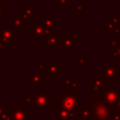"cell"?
Returning a JSON list of instances; mask_svg holds the SVG:
<instances>
[{
  "label": "cell",
  "instance_id": "obj_1",
  "mask_svg": "<svg viewBox=\"0 0 120 120\" xmlns=\"http://www.w3.org/2000/svg\"><path fill=\"white\" fill-rule=\"evenodd\" d=\"M86 108L89 109L92 113V120H108L112 112L103 98H91V102L87 104Z\"/></svg>",
  "mask_w": 120,
  "mask_h": 120
},
{
  "label": "cell",
  "instance_id": "obj_2",
  "mask_svg": "<svg viewBox=\"0 0 120 120\" xmlns=\"http://www.w3.org/2000/svg\"><path fill=\"white\" fill-rule=\"evenodd\" d=\"M53 102V96L51 95L48 91H37L35 95H32L31 100V107L32 108H38L41 112L45 111L49 105L52 104Z\"/></svg>",
  "mask_w": 120,
  "mask_h": 120
},
{
  "label": "cell",
  "instance_id": "obj_3",
  "mask_svg": "<svg viewBox=\"0 0 120 120\" xmlns=\"http://www.w3.org/2000/svg\"><path fill=\"white\" fill-rule=\"evenodd\" d=\"M100 93L102 95V98H104V100L109 105L112 112H113L114 106L120 98V90H118L115 86L109 87V86L103 85L100 89Z\"/></svg>",
  "mask_w": 120,
  "mask_h": 120
},
{
  "label": "cell",
  "instance_id": "obj_4",
  "mask_svg": "<svg viewBox=\"0 0 120 120\" xmlns=\"http://www.w3.org/2000/svg\"><path fill=\"white\" fill-rule=\"evenodd\" d=\"M79 105L78 96L73 91H66L61 98L57 99V108H64L68 111H73Z\"/></svg>",
  "mask_w": 120,
  "mask_h": 120
},
{
  "label": "cell",
  "instance_id": "obj_5",
  "mask_svg": "<svg viewBox=\"0 0 120 120\" xmlns=\"http://www.w3.org/2000/svg\"><path fill=\"white\" fill-rule=\"evenodd\" d=\"M118 74H120V68L116 65H104L99 70V79L103 82H115Z\"/></svg>",
  "mask_w": 120,
  "mask_h": 120
},
{
  "label": "cell",
  "instance_id": "obj_6",
  "mask_svg": "<svg viewBox=\"0 0 120 120\" xmlns=\"http://www.w3.org/2000/svg\"><path fill=\"white\" fill-rule=\"evenodd\" d=\"M43 70H44V73L48 75L49 78L53 79V78H56L59 74H61L62 66L59 65L56 61H49L47 65L45 64Z\"/></svg>",
  "mask_w": 120,
  "mask_h": 120
},
{
  "label": "cell",
  "instance_id": "obj_7",
  "mask_svg": "<svg viewBox=\"0 0 120 120\" xmlns=\"http://www.w3.org/2000/svg\"><path fill=\"white\" fill-rule=\"evenodd\" d=\"M14 30L10 27L4 26L0 30V42L6 43V44H14Z\"/></svg>",
  "mask_w": 120,
  "mask_h": 120
},
{
  "label": "cell",
  "instance_id": "obj_8",
  "mask_svg": "<svg viewBox=\"0 0 120 120\" xmlns=\"http://www.w3.org/2000/svg\"><path fill=\"white\" fill-rule=\"evenodd\" d=\"M57 38H58V44H60L61 47L67 52H68L72 49V47H73L74 36H71V35H66V36L57 35Z\"/></svg>",
  "mask_w": 120,
  "mask_h": 120
},
{
  "label": "cell",
  "instance_id": "obj_9",
  "mask_svg": "<svg viewBox=\"0 0 120 120\" xmlns=\"http://www.w3.org/2000/svg\"><path fill=\"white\" fill-rule=\"evenodd\" d=\"M52 115L56 117V120H74L76 118L73 111H68L64 108H57V111L53 112Z\"/></svg>",
  "mask_w": 120,
  "mask_h": 120
},
{
  "label": "cell",
  "instance_id": "obj_10",
  "mask_svg": "<svg viewBox=\"0 0 120 120\" xmlns=\"http://www.w3.org/2000/svg\"><path fill=\"white\" fill-rule=\"evenodd\" d=\"M9 113L13 120H27V108L11 107Z\"/></svg>",
  "mask_w": 120,
  "mask_h": 120
},
{
  "label": "cell",
  "instance_id": "obj_11",
  "mask_svg": "<svg viewBox=\"0 0 120 120\" xmlns=\"http://www.w3.org/2000/svg\"><path fill=\"white\" fill-rule=\"evenodd\" d=\"M75 117L81 119V120H92V113L89 109L82 108V107H77L73 110Z\"/></svg>",
  "mask_w": 120,
  "mask_h": 120
},
{
  "label": "cell",
  "instance_id": "obj_12",
  "mask_svg": "<svg viewBox=\"0 0 120 120\" xmlns=\"http://www.w3.org/2000/svg\"><path fill=\"white\" fill-rule=\"evenodd\" d=\"M44 26L40 22H31V38L41 39Z\"/></svg>",
  "mask_w": 120,
  "mask_h": 120
},
{
  "label": "cell",
  "instance_id": "obj_13",
  "mask_svg": "<svg viewBox=\"0 0 120 120\" xmlns=\"http://www.w3.org/2000/svg\"><path fill=\"white\" fill-rule=\"evenodd\" d=\"M45 81V75L41 72H36L31 74V77L27 78V82L31 83L32 86H39L41 82H44Z\"/></svg>",
  "mask_w": 120,
  "mask_h": 120
},
{
  "label": "cell",
  "instance_id": "obj_14",
  "mask_svg": "<svg viewBox=\"0 0 120 120\" xmlns=\"http://www.w3.org/2000/svg\"><path fill=\"white\" fill-rule=\"evenodd\" d=\"M39 22L43 26H47V27H51V28H53L54 26L57 25V20L55 18H53L52 14H45V16L43 18H40Z\"/></svg>",
  "mask_w": 120,
  "mask_h": 120
},
{
  "label": "cell",
  "instance_id": "obj_15",
  "mask_svg": "<svg viewBox=\"0 0 120 120\" xmlns=\"http://www.w3.org/2000/svg\"><path fill=\"white\" fill-rule=\"evenodd\" d=\"M44 40H45L44 47L46 49H53V48H56L57 45H58V38H57V36L51 35L47 38H45Z\"/></svg>",
  "mask_w": 120,
  "mask_h": 120
},
{
  "label": "cell",
  "instance_id": "obj_16",
  "mask_svg": "<svg viewBox=\"0 0 120 120\" xmlns=\"http://www.w3.org/2000/svg\"><path fill=\"white\" fill-rule=\"evenodd\" d=\"M9 22H10V26H9V27L12 28L14 31H22V29H23L22 23H23V22H22L20 19L14 17V18L10 19Z\"/></svg>",
  "mask_w": 120,
  "mask_h": 120
},
{
  "label": "cell",
  "instance_id": "obj_17",
  "mask_svg": "<svg viewBox=\"0 0 120 120\" xmlns=\"http://www.w3.org/2000/svg\"><path fill=\"white\" fill-rule=\"evenodd\" d=\"M23 14L27 16L31 21L32 19L36 18V7L35 6H23Z\"/></svg>",
  "mask_w": 120,
  "mask_h": 120
},
{
  "label": "cell",
  "instance_id": "obj_18",
  "mask_svg": "<svg viewBox=\"0 0 120 120\" xmlns=\"http://www.w3.org/2000/svg\"><path fill=\"white\" fill-rule=\"evenodd\" d=\"M104 85V82L100 79L92 78L91 79V87L93 91H98L101 89V87Z\"/></svg>",
  "mask_w": 120,
  "mask_h": 120
},
{
  "label": "cell",
  "instance_id": "obj_19",
  "mask_svg": "<svg viewBox=\"0 0 120 120\" xmlns=\"http://www.w3.org/2000/svg\"><path fill=\"white\" fill-rule=\"evenodd\" d=\"M112 50V60L113 61H120V45L114 47Z\"/></svg>",
  "mask_w": 120,
  "mask_h": 120
},
{
  "label": "cell",
  "instance_id": "obj_20",
  "mask_svg": "<svg viewBox=\"0 0 120 120\" xmlns=\"http://www.w3.org/2000/svg\"><path fill=\"white\" fill-rule=\"evenodd\" d=\"M74 78L73 77H68V78H62L61 79V85L64 87H69L71 85V83L74 82Z\"/></svg>",
  "mask_w": 120,
  "mask_h": 120
},
{
  "label": "cell",
  "instance_id": "obj_21",
  "mask_svg": "<svg viewBox=\"0 0 120 120\" xmlns=\"http://www.w3.org/2000/svg\"><path fill=\"white\" fill-rule=\"evenodd\" d=\"M86 8H87L86 6L83 5L82 2H80V3H78V5L76 6V8H75V9H74V12H75V13H82Z\"/></svg>",
  "mask_w": 120,
  "mask_h": 120
},
{
  "label": "cell",
  "instance_id": "obj_22",
  "mask_svg": "<svg viewBox=\"0 0 120 120\" xmlns=\"http://www.w3.org/2000/svg\"><path fill=\"white\" fill-rule=\"evenodd\" d=\"M0 120H13L9 112H4L0 114Z\"/></svg>",
  "mask_w": 120,
  "mask_h": 120
},
{
  "label": "cell",
  "instance_id": "obj_23",
  "mask_svg": "<svg viewBox=\"0 0 120 120\" xmlns=\"http://www.w3.org/2000/svg\"><path fill=\"white\" fill-rule=\"evenodd\" d=\"M36 66H37V71L36 72H40V69H43V68L45 66V61H43V60H38L36 62Z\"/></svg>",
  "mask_w": 120,
  "mask_h": 120
},
{
  "label": "cell",
  "instance_id": "obj_24",
  "mask_svg": "<svg viewBox=\"0 0 120 120\" xmlns=\"http://www.w3.org/2000/svg\"><path fill=\"white\" fill-rule=\"evenodd\" d=\"M118 45H120V39H110L109 46L112 49L114 48V47H116V46H118Z\"/></svg>",
  "mask_w": 120,
  "mask_h": 120
},
{
  "label": "cell",
  "instance_id": "obj_25",
  "mask_svg": "<svg viewBox=\"0 0 120 120\" xmlns=\"http://www.w3.org/2000/svg\"><path fill=\"white\" fill-rule=\"evenodd\" d=\"M108 120H120V112H112Z\"/></svg>",
  "mask_w": 120,
  "mask_h": 120
},
{
  "label": "cell",
  "instance_id": "obj_26",
  "mask_svg": "<svg viewBox=\"0 0 120 120\" xmlns=\"http://www.w3.org/2000/svg\"><path fill=\"white\" fill-rule=\"evenodd\" d=\"M78 89H79V82H77L74 81V82L71 83V85L69 86V90L75 92V91H77Z\"/></svg>",
  "mask_w": 120,
  "mask_h": 120
},
{
  "label": "cell",
  "instance_id": "obj_27",
  "mask_svg": "<svg viewBox=\"0 0 120 120\" xmlns=\"http://www.w3.org/2000/svg\"><path fill=\"white\" fill-rule=\"evenodd\" d=\"M78 63L82 66L85 65L87 63V57L86 56H79L78 57Z\"/></svg>",
  "mask_w": 120,
  "mask_h": 120
},
{
  "label": "cell",
  "instance_id": "obj_28",
  "mask_svg": "<svg viewBox=\"0 0 120 120\" xmlns=\"http://www.w3.org/2000/svg\"><path fill=\"white\" fill-rule=\"evenodd\" d=\"M5 17H6V7L5 6H0V22Z\"/></svg>",
  "mask_w": 120,
  "mask_h": 120
},
{
  "label": "cell",
  "instance_id": "obj_29",
  "mask_svg": "<svg viewBox=\"0 0 120 120\" xmlns=\"http://www.w3.org/2000/svg\"><path fill=\"white\" fill-rule=\"evenodd\" d=\"M22 99H23V102H24L25 104H30V103H31V100H32V96L23 95V96H22Z\"/></svg>",
  "mask_w": 120,
  "mask_h": 120
},
{
  "label": "cell",
  "instance_id": "obj_30",
  "mask_svg": "<svg viewBox=\"0 0 120 120\" xmlns=\"http://www.w3.org/2000/svg\"><path fill=\"white\" fill-rule=\"evenodd\" d=\"M112 32H113L114 35L119 36V35H120V24L115 25V26L113 27V29H112Z\"/></svg>",
  "mask_w": 120,
  "mask_h": 120
},
{
  "label": "cell",
  "instance_id": "obj_31",
  "mask_svg": "<svg viewBox=\"0 0 120 120\" xmlns=\"http://www.w3.org/2000/svg\"><path fill=\"white\" fill-rule=\"evenodd\" d=\"M120 112V98H119L118 101L116 102V104H115V106H114V109H113V112Z\"/></svg>",
  "mask_w": 120,
  "mask_h": 120
},
{
  "label": "cell",
  "instance_id": "obj_32",
  "mask_svg": "<svg viewBox=\"0 0 120 120\" xmlns=\"http://www.w3.org/2000/svg\"><path fill=\"white\" fill-rule=\"evenodd\" d=\"M57 5H69V0H57Z\"/></svg>",
  "mask_w": 120,
  "mask_h": 120
},
{
  "label": "cell",
  "instance_id": "obj_33",
  "mask_svg": "<svg viewBox=\"0 0 120 120\" xmlns=\"http://www.w3.org/2000/svg\"><path fill=\"white\" fill-rule=\"evenodd\" d=\"M7 51V47H6V43H3V42H0V52H6Z\"/></svg>",
  "mask_w": 120,
  "mask_h": 120
},
{
  "label": "cell",
  "instance_id": "obj_34",
  "mask_svg": "<svg viewBox=\"0 0 120 120\" xmlns=\"http://www.w3.org/2000/svg\"><path fill=\"white\" fill-rule=\"evenodd\" d=\"M5 112V109H4V107L2 106V104L0 103V114L2 113V112Z\"/></svg>",
  "mask_w": 120,
  "mask_h": 120
},
{
  "label": "cell",
  "instance_id": "obj_35",
  "mask_svg": "<svg viewBox=\"0 0 120 120\" xmlns=\"http://www.w3.org/2000/svg\"><path fill=\"white\" fill-rule=\"evenodd\" d=\"M1 85H2V82H0V95L2 94V89H1Z\"/></svg>",
  "mask_w": 120,
  "mask_h": 120
},
{
  "label": "cell",
  "instance_id": "obj_36",
  "mask_svg": "<svg viewBox=\"0 0 120 120\" xmlns=\"http://www.w3.org/2000/svg\"><path fill=\"white\" fill-rule=\"evenodd\" d=\"M2 60V52H0V61Z\"/></svg>",
  "mask_w": 120,
  "mask_h": 120
},
{
  "label": "cell",
  "instance_id": "obj_37",
  "mask_svg": "<svg viewBox=\"0 0 120 120\" xmlns=\"http://www.w3.org/2000/svg\"><path fill=\"white\" fill-rule=\"evenodd\" d=\"M74 120H75V119H74ZM77 120H81V119H79V118H78V119H77Z\"/></svg>",
  "mask_w": 120,
  "mask_h": 120
}]
</instances>
